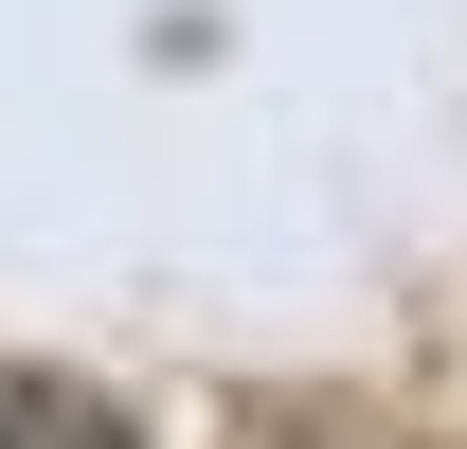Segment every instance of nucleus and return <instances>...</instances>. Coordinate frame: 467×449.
I'll use <instances>...</instances> for the list:
<instances>
[{"mask_svg":"<svg viewBox=\"0 0 467 449\" xmlns=\"http://www.w3.org/2000/svg\"><path fill=\"white\" fill-rule=\"evenodd\" d=\"M0 449H144V432L90 378H55V360H0Z\"/></svg>","mask_w":467,"mask_h":449,"instance_id":"1","label":"nucleus"}]
</instances>
